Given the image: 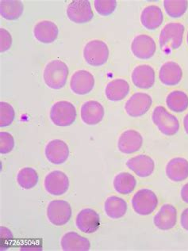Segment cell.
I'll use <instances>...</instances> for the list:
<instances>
[{
	"instance_id": "obj_31",
	"label": "cell",
	"mask_w": 188,
	"mask_h": 251,
	"mask_svg": "<svg viewBox=\"0 0 188 251\" xmlns=\"http://www.w3.org/2000/svg\"><path fill=\"white\" fill-rule=\"evenodd\" d=\"M163 5L167 15L176 19L183 16L188 9L186 0H165Z\"/></svg>"
},
{
	"instance_id": "obj_7",
	"label": "cell",
	"mask_w": 188,
	"mask_h": 251,
	"mask_svg": "<svg viewBox=\"0 0 188 251\" xmlns=\"http://www.w3.org/2000/svg\"><path fill=\"white\" fill-rule=\"evenodd\" d=\"M72 216L70 204L64 200H54L50 202L47 208L49 221L56 226L66 225Z\"/></svg>"
},
{
	"instance_id": "obj_8",
	"label": "cell",
	"mask_w": 188,
	"mask_h": 251,
	"mask_svg": "<svg viewBox=\"0 0 188 251\" xmlns=\"http://www.w3.org/2000/svg\"><path fill=\"white\" fill-rule=\"evenodd\" d=\"M152 98L145 93L138 92L133 95L125 105V109L129 116L137 118L144 115L151 107Z\"/></svg>"
},
{
	"instance_id": "obj_4",
	"label": "cell",
	"mask_w": 188,
	"mask_h": 251,
	"mask_svg": "<svg viewBox=\"0 0 188 251\" xmlns=\"http://www.w3.org/2000/svg\"><path fill=\"white\" fill-rule=\"evenodd\" d=\"M50 117L53 123L56 126L67 127L75 122L77 118V110L71 102L58 101L51 107Z\"/></svg>"
},
{
	"instance_id": "obj_39",
	"label": "cell",
	"mask_w": 188,
	"mask_h": 251,
	"mask_svg": "<svg viewBox=\"0 0 188 251\" xmlns=\"http://www.w3.org/2000/svg\"><path fill=\"white\" fill-rule=\"evenodd\" d=\"M184 127L185 132H186V133L188 135V113L184 117Z\"/></svg>"
},
{
	"instance_id": "obj_10",
	"label": "cell",
	"mask_w": 188,
	"mask_h": 251,
	"mask_svg": "<svg viewBox=\"0 0 188 251\" xmlns=\"http://www.w3.org/2000/svg\"><path fill=\"white\" fill-rule=\"evenodd\" d=\"M68 19L76 23H85L93 19L91 3L87 0L73 1L67 8Z\"/></svg>"
},
{
	"instance_id": "obj_18",
	"label": "cell",
	"mask_w": 188,
	"mask_h": 251,
	"mask_svg": "<svg viewBox=\"0 0 188 251\" xmlns=\"http://www.w3.org/2000/svg\"><path fill=\"white\" fill-rule=\"evenodd\" d=\"M129 169L134 171L137 176L141 177H149L153 174L155 164L154 161L148 155H137L126 162Z\"/></svg>"
},
{
	"instance_id": "obj_32",
	"label": "cell",
	"mask_w": 188,
	"mask_h": 251,
	"mask_svg": "<svg viewBox=\"0 0 188 251\" xmlns=\"http://www.w3.org/2000/svg\"><path fill=\"white\" fill-rule=\"evenodd\" d=\"M15 109L7 102L0 103V127L4 128L12 123L15 119Z\"/></svg>"
},
{
	"instance_id": "obj_24",
	"label": "cell",
	"mask_w": 188,
	"mask_h": 251,
	"mask_svg": "<svg viewBox=\"0 0 188 251\" xmlns=\"http://www.w3.org/2000/svg\"><path fill=\"white\" fill-rule=\"evenodd\" d=\"M141 21L147 29L154 30L159 28L163 21L161 9L157 6H147L141 13Z\"/></svg>"
},
{
	"instance_id": "obj_17",
	"label": "cell",
	"mask_w": 188,
	"mask_h": 251,
	"mask_svg": "<svg viewBox=\"0 0 188 251\" xmlns=\"http://www.w3.org/2000/svg\"><path fill=\"white\" fill-rule=\"evenodd\" d=\"M131 78L133 83L138 88H151L155 82V72L149 65H139L133 71Z\"/></svg>"
},
{
	"instance_id": "obj_19",
	"label": "cell",
	"mask_w": 188,
	"mask_h": 251,
	"mask_svg": "<svg viewBox=\"0 0 188 251\" xmlns=\"http://www.w3.org/2000/svg\"><path fill=\"white\" fill-rule=\"evenodd\" d=\"M81 116L84 123L89 126H95L104 118V109L100 102L89 101L82 105Z\"/></svg>"
},
{
	"instance_id": "obj_35",
	"label": "cell",
	"mask_w": 188,
	"mask_h": 251,
	"mask_svg": "<svg viewBox=\"0 0 188 251\" xmlns=\"http://www.w3.org/2000/svg\"><path fill=\"white\" fill-rule=\"evenodd\" d=\"M12 44V37L11 33L6 29H0V51L4 52L11 48Z\"/></svg>"
},
{
	"instance_id": "obj_25",
	"label": "cell",
	"mask_w": 188,
	"mask_h": 251,
	"mask_svg": "<svg viewBox=\"0 0 188 251\" xmlns=\"http://www.w3.org/2000/svg\"><path fill=\"white\" fill-rule=\"evenodd\" d=\"M130 91V85L124 79L118 78L109 82L105 89L106 97L110 101H119L126 97Z\"/></svg>"
},
{
	"instance_id": "obj_40",
	"label": "cell",
	"mask_w": 188,
	"mask_h": 251,
	"mask_svg": "<svg viewBox=\"0 0 188 251\" xmlns=\"http://www.w3.org/2000/svg\"><path fill=\"white\" fill-rule=\"evenodd\" d=\"M187 41H188V36H187Z\"/></svg>"
},
{
	"instance_id": "obj_13",
	"label": "cell",
	"mask_w": 188,
	"mask_h": 251,
	"mask_svg": "<svg viewBox=\"0 0 188 251\" xmlns=\"http://www.w3.org/2000/svg\"><path fill=\"white\" fill-rule=\"evenodd\" d=\"M45 154L46 159L53 164H63L69 156V149L63 140H54L48 143Z\"/></svg>"
},
{
	"instance_id": "obj_20",
	"label": "cell",
	"mask_w": 188,
	"mask_h": 251,
	"mask_svg": "<svg viewBox=\"0 0 188 251\" xmlns=\"http://www.w3.org/2000/svg\"><path fill=\"white\" fill-rule=\"evenodd\" d=\"M33 33L37 41L42 43L50 44L56 41L59 30L55 23L45 20L37 23L34 27Z\"/></svg>"
},
{
	"instance_id": "obj_9",
	"label": "cell",
	"mask_w": 188,
	"mask_h": 251,
	"mask_svg": "<svg viewBox=\"0 0 188 251\" xmlns=\"http://www.w3.org/2000/svg\"><path fill=\"white\" fill-rule=\"evenodd\" d=\"M44 185L49 194L54 196H60L68 191L69 180L66 174L62 171H54L46 175Z\"/></svg>"
},
{
	"instance_id": "obj_6",
	"label": "cell",
	"mask_w": 188,
	"mask_h": 251,
	"mask_svg": "<svg viewBox=\"0 0 188 251\" xmlns=\"http://www.w3.org/2000/svg\"><path fill=\"white\" fill-rule=\"evenodd\" d=\"M131 204L136 213L147 216L154 212L158 204V200L154 192L143 189L136 192L133 197Z\"/></svg>"
},
{
	"instance_id": "obj_5",
	"label": "cell",
	"mask_w": 188,
	"mask_h": 251,
	"mask_svg": "<svg viewBox=\"0 0 188 251\" xmlns=\"http://www.w3.org/2000/svg\"><path fill=\"white\" fill-rule=\"evenodd\" d=\"M110 51L107 44L100 40L90 41L85 46L83 56L91 66H101L107 61Z\"/></svg>"
},
{
	"instance_id": "obj_30",
	"label": "cell",
	"mask_w": 188,
	"mask_h": 251,
	"mask_svg": "<svg viewBox=\"0 0 188 251\" xmlns=\"http://www.w3.org/2000/svg\"><path fill=\"white\" fill-rule=\"evenodd\" d=\"M17 181L19 186L24 190H30L35 187L38 182V175L33 168L25 167L19 171Z\"/></svg>"
},
{
	"instance_id": "obj_29",
	"label": "cell",
	"mask_w": 188,
	"mask_h": 251,
	"mask_svg": "<svg viewBox=\"0 0 188 251\" xmlns=\"http://www.w3.org/2000/svg\"><path fill=\"white\" fill-rule=\"evenodd\" d=\"M166 103L172 111L181 113L188 109V96L183 91H172L167 95Z\"/></svg>"
},
{
	"instance_id": "obj_11",
	"label": "cell",
	"mask_w": 188,
	"mask_h": 251,
	"mask_svg": "<svg viewBox=\"0 0 188 251\" xmlns=\"http://www.w3.org/2000/svg\"><path fill=\"white\" fill-rule=\"evenodd\" d=\"M94 86L95 78L93 75L88 71H77L71 78V89L77 95H87L93 90Z\"/></svg>"
},
{
	"instance_id": "obj_22",
	"label": "cell",
	"mask_w": 188,
	"mask_h": 251,
	"mask_svg": "<svg viewBox=\"0 0 188 251\" xmlns=\"http://www.w3.org/2000/svg\"><path fill=\"white\" fill-rule=\"evenodd\" d=\"M61 247L65 251H87L91 248V243L87 238L70 231L62 237Z\"/></svg>"
},
{
	"instance_id": "obj_3",
	"label": "cell",
	"mask_w": 188,
	"mask_h": 251,
	"mask_svg": "<svg viewBox=\"0 0 188 251\" xmlns=\"http://www.w3.org/2000/svg\"><path fill=\"white\" fill-rule=\"evenodd\" d=\"M152 119L160 132L166 136H173L180 128V123L176 116L170 113L163 106H157L154 109Z\"/></svg>"
},
{
	"instance_id": "obj_28",
	"label": "cell",
	"mask_w": 188,
	"mask_h": 251,
	"mask_svg": "<svg viewBox=\"0 0 188 251\" xmlns=\"http://www.w3.org/2000/svg\"><path fill=\"white\" fill-rule=\"evenodd\" d=\"M136 185V180L131 174L122 172L116 175L114 187L121 194H129L134 191Z\"/></svg>"
},
{
	"instance_id": "obj_2",
	"label": "cell",
	"mask_w": 188,
	"mask_h": 251,
	"mask_svg": "<svg viewBox=\"0 0 188 251\" xmlns=\"http://www.w3.org/2000/svg\"><path fill=\"white\" fill-rule=\"evenodd\" d=\"M184 26L181 23H168L164 26L159 37L160 46L162 51L169 53L182 44Z\"/></svg>"
},
{
	"instance_id": "obj_1",
	"label": "cell",
	"mask_w": 188,
	"mask_h": 251,
	"mask_svg": "<svg viewBox=\"0 0 188 251\" xmlns=\"http://www.w3.org/2000/svg\"><path fill=\"white\" fill-rule=\"evenodd\" d=\"M68 76V68L61 60H53L44 70V81L48 87L60 90L65 86Z\"/></svg>"
},
{
	"instance_id": "obj_16",
	"label": "cell",
	"mask_w": 188,
	"mask_h": 251,
	"mask_svg": "<svg viewBox=\"0 0 188 251\" xmlns=\"http://www.w3.org/2000/svg\"><path fill=\"white\" fill-rule=\"evenodd\" d=\"M177 221V212L172 204H164L154 216L153 223L157 228L167 231L173 228Z\"/></svg>"
},
{
	"instance_id": "obj_23",
	"label": "cell",
	"mask_w": 188,
	"mask_h": 251,
	"mask_svg": "<svg viewBox=\"0 0 188 251\" xmlns=\"http://www.w3.org/2000/svg\"><path fill=\"white\" fill-rule=\"evenodd\" d=\"M166 174L170 180L176 182L184 181L188 177V162L183 158H175L166 167Z\"/></svg>"
},
{
	"instance_id": "obj_21",
	"label": "cell",
	"mask_w": 188,
	"mask_h": 251,
	"mask_svg": "<svg viewBox=\"0 0 188 251\" xmlns=\"http://www.w3.org/2000/svg\"><path fill=\"white\" fill-rule=\"evenodd\" d=\"M182 76V69L175 62H167L160 69V80L167 86H176L180 83Z\"/></svg>"
},
{
	"instance_id": "obj_26",
	"label": "cell",
	"mask_w": 188,
	"mask_h": 251,
	"mask_svg": "<svg viewBox=\"0 0 188 251\" xmlns=\"http://www.w3.org/2000/svg\"><path fill=\"white\" fill-rule=\"evenodd\" d=\"M104 211L110 218L119 219L126 215L127 204L126 201L116 196L108 198L104 203Z\"/></svg>"
},
{
	"instance_id": "obj_14",
	"label": "cell",
	"mask_w": 188,
	"mask_h": 251,
	"mask_svg": "<svg viewBox=\"0 0 188 251\" xmlns=\"http://www.w3.org/2000/svg\"><path fill=\"white\" fill-rule=\"evenodd\" d=\"M133 54L139 59L147 60L153 56L156 51V43L151 37L148 35L137 36L131 44Z\"/></svg>"
},
{
	"instance_id": "obj_38",
	"label": "cell",
	"mask_w": 188,
	"mask_h": 251,
	"mask_svg": "<svg viewBox=\"0 0 188 251\" xmlns=\"http://www.w3.org/2000/svg\"><path fill=\"white\" fill-rule=\"evenodd\" d=\"M181 198L185 203L188 204V183L185 184L181 190Z\"/></svg>"
},
{
	"instance_id": "obj_15",
	"label": "cell",
	"mask_w": 188,
	"mask_h": 251,
	"mask_svg": "<svg viewBox=\"0 0 188 251\" xmlns=\"http://www.w3.org/2000/svg\"><path fill=\"white\" fill-rule=\"evenodd\" d=\"M143 144V137L135 130H127L121 135L118 147L123 154H133L140 150Z\"/></svg>"
},
{
	"instance_id": "obj_34",
	"label": "cell",
	"mask_w": 188,
	"mask_h": 251,
	"mask_svg": "<svg viewBox=\"0 0 188 251\" xmlns=\"http://www.w3.org/2000/svg\"><path fill=\"white\" fill-rule=\"evenodd\" d=\"M15 147V140L11 134L6 132H0V153L8 154Z\"/></svg>"
},
{
	"instance_id": "obj_33",
	"label": "cell",
	"mask_w": 188,
	"mask_h": 251,
	"mask_svg": "<svg viewBox=\"0 0 188 251\" xmlns=\"http://www.w3.org/2000/svg\"><path fill=\"white\" fill-rule=\"evenodd\" d=\"M94 4L96 11L103 16L111 15L117 7L115 0H96Z\"/></svg>"
},
{
	"instance_id": "obj_12",
	"label": "cell",
	"mask_w": 188,
	"mask_h": 251,
	"mask_svg": "<svg viewBox=\"0 0 188 251\" xmlns=\"http://www.w3.org/2000/svg\"><path fill=\"white\" fill-rule=\"evenodd\" d=\"M76 225L77 228L82 232L92 234L100 227V215L93 209L85 208L77 215Z\"/></svg>"
},
{
	"instance_id": "obj_27",
	"label": "cell",
	"mask_w": 188,
	"mask_h": 251,
	"mask_svg": "<svg viewBox=\"0 0 188 251\" xmlns=\"http://www.w3.org/2000/svg\"><path fill=\"white\" fill-rule=\"evenodd\" d=\"M23 12V5L19 0H1L0 13L7 20H15L21 16Z\"/></svg>"
},
{
	"instance_id": "obj_37",
	"label": "cell",
	"mask_w": 188,
	"mask_h": 251,
	"mask_svg": "<svg viewBox=\"0 0 188 251\" xmlns=\"http://www.w3.org/2000/svg\"><path fill=\"white\" fill-rule=\"evenodd\" d=\"M180 225L184 230L188 231V208L184 210L180 216Z\"/></svg>"
},
{
	"instance_id": "obj_36",
	"label": "cell",
	"mask_w": 188,
	"mask_h": 251,
	"mask_svg": "<svg viewBox=\"0 0 188 251\" xmlns=\"http://www.w3.org/2000/svg\"><path fill=\"white\" fill-rule=\"evenodd\" d=\"M13 239L12 233L9 231L8 229L3 226H1V243L4 242V244L1 246V249H2L3 246L4 247H8L9 244L11 243V240Z\"/></svg>"
}]
</instances>
